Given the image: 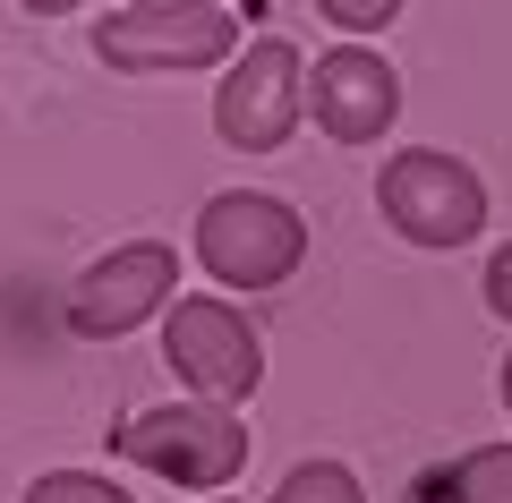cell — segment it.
Instances as JSON below:
<instances>
[{
  "instance_id": "6da1fadb",
  "label": "cell",
  "mask_w": 512,
  "mask_h": 503,
  "mask_svg": "<svg viewBox=\"0 0 512 503\" xmlns=\"http://www.w3.org/2000/svg\"><path fill=\"white\" fill-rule=\"evenodd\" d=\"M197 265L222 290H282L308 265V222L265 188H222L197 214Z\"/></svg>"
},
{
  "instance_id": "7a4b0ae2",
  "label": "cell",
  "mask_w": 512,
  "mask_h": 503,
  "mask_svg": "<svg viewBox=\"0 0 512 503\" xmlns=\"http://www.w3.org/2000/svg\"><path fill=\"white\" fill-rule=\"evenodd\" d=\"M111 452L154 469V478H171V486L214 495V486H231L248 469V418H231L222 401H171V410L120 418L111 427Z\"/></svg>"
},
{
  "instance_id": "3957f363",
  "label": "cell",
  "mask_w": 512,
  "mask_h": 503,
  "mask_svg": "<svg viewBox=\"0 0 512 503\" xmlns=\"http://www.w3.org/2000/svg\"><path fill=\"white\" fill-rule=\"evenodd\" d=\"M163 367L188 384L197 401H248L265 384V333L239 316L231 299L197 290V299H171L163 307Z\"/></svg>"
},
{
  "instance_id": "277c9868",
  "label": "cell",
  "mask_w": 512,
  "mask_h": 503,
  "mask_svg": "<svg viewBox=\"0 0 512 503\" xmlns=\"http://www.w3.org/2000/svg\"><path fill=\"white\" fill-rule=\"evenodd\" d=\"M376 205L410 248H470L487 231V180H478L470 162L436 154V145H402V154L384 162Z\"/></svg>"
},
{
  "instance_id": "5b68a950",
  "label": "cell",
  "mask_w": 512,
  "mask_h": 503,
  "mask_svg": "<svg viewBox=\"0 0 512 503\" xmlns=\"http://www.w3.org/2000/svg\"><path fill=\"white\" fill-rule=\"evenodd\" d=\"M231 52H239L231 9H111L94 26V60L120 77H188V69H222Z\"/></svg>"
},
{
  "instance_id": "8992f818",
  "label": "cell",
  "mask_w": 512,
  "mask_h": 503,
  "mask_svg": "<svg viewBox=\"0 0 512 503\" xmlns=\"http://www.w3.org/2000/svg\"><path fill=\"white\" fill-rule=\"evenodd\" d=\"M299 111H308V60H299L282 35L231 52V77L214 86L222 145H239V154H282L291 128H299Z\"/></svg>"
},
{
  "instance_id": "52a82bcc",
  "label": "cell",
  "mask_w": 512,
  "mask_h": 503,
  "mask_svg": "<svg viewBox=\"0 0 512 503\" xmlns=\"http://www.w3.org/2000/svg\"><path fill=\"white\" fill-rule=\"evenodd\" d=\"M171 299H180V256H171L163 239H128V248L94 256L69 282V333L120 342V333H137L146 316H163Z\"/></svg>"
},
{
  "instance_id": "ba28073f",
  "label": "cell",
  "mask_w": 512,
  "mask_h": 503,
  "mask_svg": "<svg viewBox=\"0 0 512 503\" xmlns=\"http://www.w3.org/2000/svg\"><path fill=\"white\" fill-rule=\"evenodd\" d=\"M308 111H316V128L333 145H376L384 128L402 120V77H393L384 52L342 43V52H325L308 69Z\"/></svg>"
},
{
  "instance_id": "9c48e42d",
  "label": "cell",
  "mask_w": 512,
  "mask_h": 503,
  "mask_svg": "<svg viewBox=\"0 0 512 503\" xmlns=\"http://www.w3.org/2000/svg\"><path fill=\"white\" fill-rule=\"evenodd\" d=\"M444 503H512V444H478L444 469Z\"/></svg>"
},
{
  "instance_id": "30bf717a",
  "label": "cell",
  "mask_w": 512,
  "mask_h": 503,
  "mask_svg": "<svg viewBox=\"0 0 512 503\" xmlns=\"http://www.w3.org/2000/svg\"><path fill=\"white\" fill-rule=\"evenodd\" d=\"M274 503H367V486L350 478L342 461H299L291 478L274 486Z\"/></svg>"
},
{
  "instance_id": "8fae6325",
  "label": "cell",
  "mask_w": 512,
  "mask_h": 503,
  "mask_svg": "<svg viewBox=\"0 0 512 503\" xmlns=\"http://www.w3.org/2000/svg\"><path fill=\"white\" fill-rule=\"evenodd\" d=\"M26 503H137L128 486L94 478V469H43L35 486H26Z\"/></svg>"
},
{
  "instance_id": "7c38bea8",
  "label": "cell",
  "mask_w": 512,
  "mask_h": 503,
  "mask_svg": "<svg viewBox=\"0 0 512 503\" xmlns=\"http://www.w3.org/2000/svg\"><path fill=\"white\" fill-rule=\"evenodd\" d=\"M316 18H333L342 35H384L402 18V0H316Z\"/></svg>"
},
{
  "instance_id": "4fadbf2b",
  "label": "cell",
  "mask_w": 512,
  "mask_h": 503,
  "mask_svg": "<svg viewBox=\"0 0 512 503\" xmlns=\"http://www.w3.org/2000/svg\"><path fill=\"white\" fill-rule=\"evenodd\" d=\"M487 307H495V316L512 324V239H504V248L487 256Z\"/></svg>"
},
{
  "instance_id": "5bb4252c",
  "label": "cell",
  "mask_w": 512,
  "mask_h": 503,
  "mask_svg": "<svg viewBox=\"0 0 512 503\" xmlns=\"http://www.w3.org/2000/svg\"><path fill=\"white\" fill-rule=\"evenodd\" d=\"M128 9H222V0H128Z\"/></svg>"
},
{
  "instance_id": "9a60e30c",
  "label": "cell",
  "mask_w": 512,
  "mask_h": 503,
  "mask_svg": "<svg viewBox=\"0 0 512 503\" xmlns=\"http://www.w3.org/2000/svg\"><path fill=\"white\" fill-rule=\"evenodd\" d=\"M35 18H69V9H86V0H26Z\"/></svg>"
},
{
  "instance_id": "2e32d148",
  "label": "cell",
  "mask_w": 512,
  "mask_h": 503,
  "mask_svg": "<svg viewBox=\"0 0 512 503\" xmlns=\"http://www.w3.org/2000/svg\"><path fill=\"white\" fill-rule=\"evenodd\" d=\"M504 410H512V350H504Z\"/></svg>"
},
{
  "instance_id": "e0dca14e",
  "label": "cell",
  "mask_w": 512,
  "mask_h": 503,
  "mask_svg": "<svg viewBox=\"0 0 512 503\" xmlns=\"http://www.w3.org/2000/svg\"><path fill=\"white\" fill-rule=\"evenodd\" d=\"M214 503H231V495H214Z\"/></svg>"
}]
</instances>
